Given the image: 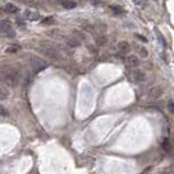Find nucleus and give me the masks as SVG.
Wrapping results in <instances>:
<instances>
[{"label":"nucleus","mask_w":174,"mask_h":174,"mask_svg":"<svg viewBox=\"0 0 174 174\" xmlns=\"http://www.w3.org/2000/svg\"><path fill=\"white\" fill-rule=\"evenodd\" d=\"M9 97V91L6 87H3L2 84H0V101L7 100Z\"/></svg>","instance_id":"nucleus-11"},{"label":"nucleus","mask_w":174,"mask_h":174,"mask_svg":"<svg viewBox=\"0 0 174 174\" xmlns=\"http://www.w3.org/2000/svg\"><path fill=\"white\" fill-rule=\"evenodd\" d=\"M138 53H139L140 57H143V58H146L148 56V51H147V49H146L145 47H139Z\"/></svg>","instance_id":"nucleus-21"},{"label":"nucleus","mask_w":174,"mask_h":174,"mask_svg":"<svg viewBox=\"0 0 174 174\" xmlns=\"http://www.w3.org/2000/svg\"><path fill=\"white\" fill-rule=\"evenodd\" d=\"M20 71L12 66H2L0 68V81L7 87L15 88L20 82Z\"/></svg>","instance_id":"nucleus-1"},{"label":"nucleus","mask_w":174,"mask_h":174,"mask_svg":"<svg viewBox=\"0 0 174 174\" xmlns=\"http://www.w3.org/2000/svg\"><path fill=\"white\" fill-rule=\"evenodd\" d=\"M42 23H43V24H54L55 20L51 17V18H45V19L42 21Z\"/></svg>","instance_id":"nucleus-22"},{"label":"nucleus","mask_w":174,"mask_h":174,"mask_svg":"<svg viewBox=\"0 0 174 174\" xmlns=\"http://www.w3.org/2000/svg\"><path fill=\"white\" fill-rule=\"evenodd\" d=\"M95 43L99 46H104L107 43V38H106V36H104V35H99V36H97V38H95Z\"/></svg>","instance_id":"nucleus-15"},{"label":"nucleus","mask_w":174,"mask_h":174,"mask_svg":"<svg viewBox=\"0 0 174 174\" xmlns=\"http://www.w3.org/2000/svg\"><path fill=\"white\" fill-rule=\"evenodd\" d=\"M125 63L127 66L129 67H136V66L139 65V58L135 55H130V56H127L125 59Z\"/></svg>","instance_id":"nucleus-7"},{"label":"nucleus","mask_w":174,"mask_h":174,"mask_svg":"<svg viewBox=\"0 0 174 174\" xmlns=\"http://www.w3.org/2000/svg\"><path fill=\"white\" fill-rule=\"evenodd\" d=\"M74 36L76 37V38H78L80 42H81L82 40H86V35L83 34L82 32L77 31V30H74Z\"/></svg>","instance_id":"nucleus-17"},{"label":"nucleus","mask_w":174,"mask_h":174,"mask_svg":"<svg viewBox=\"0 0 174 174\" xmlns=\"http://www.w3.org/2000/svg\"><path fill=\"white\" fill-rule=\"evenodd\" d=\"M0 116H8V112L2 105H0Z\"/></svg>","instance_id":"nucleus-24"},{"label":"nucleus","mask_w":174,"mask_h":174,"mask_svg":"<svg viewBox=\"0 0 174 174\" xmlns=\"http://www.w3.org/2000/svg\"><path fill=\"white\" fill-rule=\"evenodd\" d=\"M0 32L2 35H6L8 37H13L15 35L12 30V24L9 21H2L0 23Z\"/></svg>","instance_id":"nucleus-4"},{"label":"nucleus","mask_w":174,"mask_h":174,"mask_svg":"<svg viewBox=\"0 0 174 174\" xmlns=\"http://www.w3.org/2000/svg\"><path fill=\"white\" fill-rule=\"evenodd\" d=\"M136 36L138 37V38H140V40H143V42H147V38L143 36H141V35H136Z\"/></svg>","instance_id":"nucleus-26"},{"label":"nucleus","mask_w":174,"mask_h":174,"mask_svg":"<svg viewBox=\"0 0 174 174\" xmlns=\"http://www.w3.org/2000/svg\"><path fill=\"white\" fill-rule=\"evenodd\" d=\"M25 18L26 19H29L31 21H36L40 19V15L36 13V12H33V11H25Z\"/></svg>","instance_id":"nucleus-12"},{"label":"nucleus","mask_w":174,"mask_h":174,"mask_svg":"<svg viewBox=\"0 0 174 174\" xmlns=\"http://www.w3.org/2000/svg\"><path fill=\"white\" fill-rule=\"evenodd\" d=\"M131 77H133V79H134L136 82H143L146 79V74L145 72L141 71L140 69H136V70H134V71L131 72Z\"/></svg>","instance_id":"nucleus-6"},{"label":"nucleus","mask_w":174,"mask_h":174,"mask_svg":"<svg viewBox=\"0 0 174 174\" xmlns=\"http://www.w3.org/2000/svg\"><path fill=\"white\" fill-rule=\"evenodd\" d=\"M162 148L166 150V152H172L173 151V143H171L170 139H164L162 143Z\"/></svg>","instance_id":"nucleus-10"},{"label":"nucleus","mask_w":174,"mask_h":174,"mask_svg":"<svg viewBox=\"0 0 174 174\" xmlns=\"http://www.w3.org/2000/svg\"><path fill=\"white\" fill-rule=\"evenodd\" d=\"M40 48L43 54H45L46 56H48L51 59H60V58H61L57 47L53 43H51V42H43V43H41Z\"/></svg>","instance_id":"nucleus-2"},{"label":"nucleus","mask_w":174,"mask_h":174,"mask_svg":"<svg viewBox=\"0 0 174 174\" xmlns=\"http://www.w3.org/2000/svg\"><path fill=\"white\" fill-rule=\"evenodd\" d=\"M156 35H157V38H158V41H159V43L161 44V46H163V47H166V38H164L163 34L159 31V30H156Z\"/></svg>","instance_id":"nucleus-14"},{"label":"nucleus","mask_w":174,"mask_h":174,"mask_svg":"<svg viewBox=\"0 0 174 174\" xmlns=\"http://www.w3.org/2000/svg\"><path fill=\"white\" fill-rule=\"evenodd\" d=\"M118 49H120V53L127 54V53L130 51V45H129L127 42L123 41V42H120V43H118Z\"/></svg>","instance_id":"nucleus-9"},{"label":"nucleus","mask_w":174,"mask_h":174,"mask_svg":"<svg viewBox=\"0 0 174 174\" xmlns=\"http://www.w3.org/2000/svg\"><path fill=\"white\" fill-rule=\"evenodd\" d=\"M135 5H137L139 7H143L147 5V0H133Z\"/></svg>","instance_id":"nucleus-23"},{"label":"nucleus","mask_w":174,"mask_h":174,"mask_svg":"<svg viewBox=\"0 0 174 174\" xmlns=\"http://www.w3.org/2000/svg\"><path fill=\"white\" fill-rule=\"evenodd\" d=\"M5 10L9 13H15V12L18 11V8L15 6V5H12V3H7L6 6H5Z\"/></svg>","instance_id":"nucleus-16"},{"label":"nucleus","mask_w":174,"mask_h":174,"mask_svg":"<svg viewBox=\"0 0 174 174\" xmlns=\"http://www.w3.org/2000/svg\"><path fill=\"white\" fill-rule=\"evenodd\" d=\"M168 109L171 113H174V103L172 102V101H170V102L168 103Z\"/></svg>","instance_id":"nucleus-25"},{"label":"nucleus","mask_w":174,"mask_h":174,"mask_svg":"<svg viewBox=\"0 0 174 174\" xmlns=\"http://www.w3.org/2000/svg\"><path fill=\"white\" fill-rule=\"evenodd\" d=\"M66 44L70 47H79L81 45V42H80L78 38H76L74 36L72 37H68V38H66Z\"/></svg>","instance_id":"nucleus-8"},{"label":"nucleus","mask_w":174,"mask_h":174,"mask_svg":"<svg viewBox=\"0 0 174 174\" xmlns=\"http://www.w3.org/2000/svg\"><path fill=\"white\" fill-rule=\"evenodd\" d=\"M29 61H30V65H31L32 69L34 70V72L42 71V70L47 68V66H48L45 60L42 59V58H40V57H37L35 55H30Z\"/></svg>","instance_id":"nucleus-3"},{"label":"nucleus","mask_w":174,"mask_h":174,"mask_svg":"<svg viewBox=\"0 0 174 174\" xmlns=\"http://www.w3.org/2000/svg\"><path fill=\"white\" fill-rule=\"evenodd\" d=\"M63 6L65 7L66 9H74L76 8V2H74V1H65V2H63Z\"/></svg>","instance_id":"nucleus-20"},{"label":"nucleus","mask_w":174,"mask_h":174,"mask_svg":"<svg viewBox=\"0 0 174 174\" xmlns=\"http://www.w3.org/2000/svg\"><path fill=\"white\" fill-rule=\"evenodd\" d=\"M163 94V90L161 87H153L149 90V97L152 100H158L160 97H162Z\"/></svg>","instance_id":"nucleus-5"},{"label":"nucleus","mask_w":174,"mask_h":174,"mask_svg":"<svg viewBox=\"0 0 174 174\" xmlns=\"http://www.w3.org/2000/svg\"><path fill=\"white\" fill-rule=\"evenodd\" d=\"M160 174H170V173H169V172H166V171H163V172H161Z\"/></svg>","instance_id":"nucleus-27"},{"label":"nucleus","mask_w":174,"mask_h":174,"mask_svg":"<svg viewBox=\"0 0 174 174\" xmlns=\"http://www.w3.org/2000/svg\"><path fill=\"white\" fill-rule=\"evenodd\" d=\"M20 49H21V47L19 45H11L6 49V51L7 53H17V51H20Z\"/></svg>","instance_id":"nucleus-19"},{"label":"nucleus","mask_w":174,"mask_h":174,"mask_svg":"<svg viewBox=\"0 0 174 174\" xmlns=\"http://www.w3.org/2000/svg\"><path fill=\"white\" fill-rule=\"evenodd\" d=\"M110 9L114 12L115 15H122V13H125V9L122 8V7L118 6V5H111V6H110Z\"/></svg>","instance_id":"nucleus-13"},{"label":"nucleus","mask_w":174,"mask_h":174,"mask_svg":"<svg viewBox=\"0 0 174 174\" xmlns=\"http://www.w3.org/2000/svg\"><path fill=\"white\" fill-rule=\"evenodd\" d=\"M83 30L90 34H95V29L94 26L91 25V24H86V25H83Z\"/></svg>","instance_id":"nucleus-18"}]
</instances>
